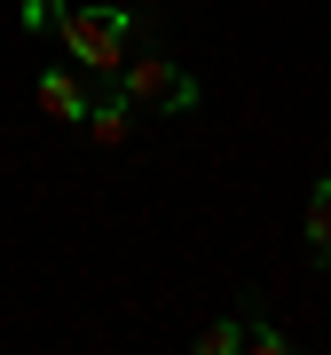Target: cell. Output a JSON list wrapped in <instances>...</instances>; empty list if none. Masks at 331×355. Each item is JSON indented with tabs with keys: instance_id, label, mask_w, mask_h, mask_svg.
Here are the masks:
<instances>
[{
	"instance_id": "ba28073f",
	"label": "cell",
	"mask_w": 331,
	"mask_h": 355,
	"mask_svg": "<svg viewBox=\"0 0 331 355\" xmlns=\"http://www.w3.org/2000/svg\"><path fill=\"white\" fill-rule=\"evenodd\" d=\"M16 24H24V32H55V24H64V0H24Z\"/></svg>"
},
{
	"instance_id": "7a4b0ae2",
	"label": "cell",
	"mask_w": 331,
	"mask_h": 355,
	"mask_svg": "<svg viewBox=\"0 0 331 355\" xmlns=\"http://www.w3.org/2000/svg\"><path fill=\"white\" fill-rule=\"evenodd\" d=\"M118 95L134 103V111H158V119H181V111H197V79L174 64L166 48H127V64H118L111 79Z\"/></svg>"
},
{
	"instance_id": "52a82bcc",
	"label": "cell",
	"mask_w": 331,
	"mask_h": 355,
	"mask_svg": "<svg viewBox=\"0 0 331 355\" xmlns=\"http://www.w3.org/2000/svg\"><path fill=\"white\" fill-rule=\"evenodd\" d=\"M197 355H244V308H229V316H213L197 331Z\"/></svg>"
},
{
	"instance_id": "6da1fadb",
	"label": "cell",
	"mask_w": 331,
	"mask_h": 355,
	"mask_svg": "<svg viewBox=\"0 0 331 355\" xmlns=\"http://www.w3.org/2000/svg\"><path fill=\"white\" fill-rule=\"evenodd\" d=\"M55 40H64V55L87 79H118V64H127V40H134V16L127 8H71L64 0V24H55Z\"/></svg>"
},
{
	"instance_id": "277c9868",
	"label": "cell",
	"mask_w": 331,
	"mask_h": 355,
	"mask_svg": "<svg viewBox=\"0 0 331 355\" xmlns=\"http://www.w3.org/2000/svg\"><path fill=\"white\" fill-rule=\"evenodd\" d=\"M134 119H142V111H134V103H127V95H118V87L87 103V135L102 142V150H118V142H127V135H134Z\"/></svg>"
},
{
	"instance_id": "8992f818",
	"label": "cell",
	"mask_w": 331,
	"mask_h": 355,
	"mask_svg": "<svg viewBox=\"0 0 331 355\" xmlns=\"http://www.w3.org/2000/svg\"><path fill=\"white\" fill-rule=\"evenodd\" d=\"M244 347H253V355H284V347H292V331H276V324H268L260 316V300H253V292H244Z\"/></svg>"
},
{
	"instance_id": "5b68a950",
	"label": "cell",
	"mask_w": 331,
	"mask_h": 355,
	"mask_svg": "<svg viewBox=\"0 0 331 355\" xmlns=\"http://www.w3.org/2000/svg\"><path fill=\"white\" fill-rule=\"evenodd\" d=\"M307 261H316V268H331V174L307 190Z\"/></svg>"
},
{
	"instance_id": "3957f363",
	"label": "cell",
	"mask_w": 331,
	"mask_h": 355,
	"mask_svg": "<svg viewBox=\"0 0 331 355\" xmlns=\"http://www.w3.org/2000/svg\"><path fill=\"white\" fill-rule=\"evenodd\" d=\"M87 79H79V64L64 71V64H55V71H39V111H48L55 119V127H87Z\"/></svg>"
}]
</instances>
